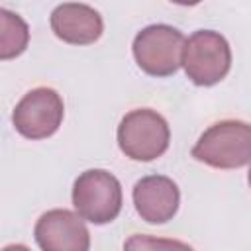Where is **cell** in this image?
Wrapping results in <instances>:
<instances>
[{"mask_svg":"<svg viewBox=\"0 0 251 251\" xmlns=\"http://www.w3.org/2000/svg\"><path fill=\"white\" fill-rule=\"evenodd\" d=\"M53 33L71 45H88L100 39L104 31V22L98 10L88 4L65 2L51 12Z\"/></svg>","mask_w":251,"mask_h":251,"instance_id":"obj_9","label":"cell"},{"mask_svg":"<svg viewBox=\"0 0 251 251\" xmlns=\"http://www.w3.org/2000/svg\"><path fill=\"white\" fill-rule=\"evenodd\" d=\"M186 76L198 86H212L226 78L231 69V49L227 39L214 29H198L182 49Z\"/></svg>","mask_w":251,"mask_h":251,"instance_id":"obj_4","label":"cell"},{"mask_svg":"<svg viewBox=\"0 0 251 251\" xmlns=\"http://www.w3.org/2000/svg\"><path fill=\"white\" fill-rule=\"evenodd\" d=\"M73 206L90 224H110L122 210V184L104 169H88L73 184Z\"/></svg>","mask_w":251,"mask_h":251,"instance_id":"obj_3","label":"cell"},{"mask_svg":"<svg viewBox=\"0 0 251 251\" xmlns=\"http://www.w3.org/2000/svg\"><path fill=\"white\" fill-rule=\"evenodd\" d=\"M0 24H2V31H0V59H12L18 57L25 51L27 41H29V29L27 24L14 12L2 8L0 10Z\"/></svg>","mask_w":251,"mask_h":251,"instance_id":"obj_10","label":"cell"},{"mask_svg":"<svg viewBox=\"0 0 251 251\" xmlns=\"http://www.w3.org/2000/svg\"><path fill=\"white\" fill-rule=\"evenodd\" d=\"M131 196L137 214L149 224H165L173 220L180 204V190L176 182L163 175H149L139 178Z\"/></svg>","mask_w":251,"mask_h":251,"instance_id":"obj_8","label":"cell"},{"mask_svg":"<svg viewBox=\"0 0 251 251\" xmlns=\"http://www.w3.org/2000/svg\"><path fill=\"white\" fill-rule=\"evenodd\" d=\"M247 182H249V186H251V167H249V175H247Z\"/></svg>","mask_w":251,"mask_h":251,"instance_id":"obj_13","label":"cell"},{"mask_svg":"<svg viewBox=\"0 0 251 251\" xmlns=\"http://www.w3.org/2000/svg\"><path fill=\"white\" fill-rule=\"evenodd\" d=\"M124 251H194L188 243L178 239L155 237L145 233H133L126 239Z\"/></svg>","mask_w":251,"mask_h":251,"instance_id":"obj_11","label":"cell"},{"mask_svg":"<svg viewBox=\"0 0 251 251\" xmlns=\"http://www.w3.org/2000/svg\"><path fill=\"white\" fill-rule=\"evenodd\" d=\"M184 35L167 24L143 27L133 39V57L137 67L151 76H171L182 65Z\"/></svg>","mask_w":251,"mask_h":251,"instance_id":"obj_5","label":"cell"},{"mask_svg":"<svg viewBox=\"0 0 251 251\" xmlns=\"http://www.w3.org/2000/svg\"><path fill=\"white\" fill-rule=\"evenodd\" d=\"M2 251H29L25 245H20V243H14V245H6Z\"/></svg>","mask_w":251,"mask_h":251,"instance_id":"obj_12","label":"cell"},{"mask_svg":"<svg viewBox=\"0 0 251 251\" xmlns=\"http://www.w3.org/2000/svg\"><path fill=\"white\" fill-rule=\"evenodd\" d=\"M63 116L65 104L61 94L49 86H37L16 104L12 124L27 139H45L59 129Z\"/></svg>","mask_w":251,"mask_h":251,"instance_id":"obj_6","label":"cell"},{"mask_svg":"<svg viewBox=\"0 0 251 251\" xmlns=\"http://www.w3.org/2000/svg\"><path fill=\"white\" fill-rule=\"evenodd\" d=\"M171 129L167 120L151 110L137 108L127 112L118 126V145L133 161H153L169 149Z\"/></svg>","mask_w":251,"mask_h":251,"instance_id":"obj_2","label":"cell"},{"mask_svg":"<svg viewBox=\"0 0 251 251\" xmlns=\"http://www.w3.org/2000/svg\"><path fill=\"white\" fill-rule=\"evenodd\" d=\"M33 235L41 251H88L90 233L84 220L65 208H55L39 216Z\"/></svg>","mask_w":251,"mask_h":251,"instance_id":"obj_7","label":"cell"},{"mask_svg":"<svg viewBox=\"0 0 251 251\" xmlns=\"http://www.w3.org/2000/svg\"><path fill=\"white\" fill-rule=\"evenodd\" d=\"M192 157L214 169H239L251 161V124L222 120L212 124L192 147Z\"/></svg>","mask_w":251,"mask_h":251,"instance_id":"obj_1","label":"cell"}]
</instances>
